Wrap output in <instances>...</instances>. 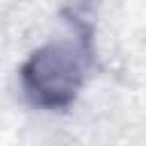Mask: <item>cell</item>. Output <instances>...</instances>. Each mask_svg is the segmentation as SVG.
Instances as JSON below:
<instances>
[{
    "mask_svg": "<svg viewBox=\"0 0 146 146\" xmlns=\"http://www.w3.org/2000/svg\"><path fill=\"white\" fill-rule=\"evenodd\" d=\"M94 68V39L82 25L52 36L27 52L18 66L25 103L41 112H68L84 91Z\"/></svg>",
    "mask_w": 146,
    "mask_h": 146,
    "instance_id": "obj_1",
    "label": "cell"
}]
</instances>
